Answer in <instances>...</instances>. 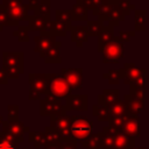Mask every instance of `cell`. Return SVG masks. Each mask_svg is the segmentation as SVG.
I'll return each instance as SVG.
<instances>
[{
    "mask_svg": "<svg viewBox=\"0 0 149 149\" xmlns=\"http://www.w3.org/2000/svg\"><path fill=\"white\" fill-rule=\"evenodd\" d=\"M125 84L129 86H144L146 69H137L133 63H126L125 66Z\"/></svg>",
    "mask_w": 149,
    "mask_h": 149,
    "instance_id": "ba28073f",
    "label": "cell"
},
{
    "mask_svg": "<svg viewBox=\"0 0 149 149\" xmlns=\"http://www.w3.org/2000/svg\"><path fill=\"white\" fill-rule=\"evenodd\" d=\"M29 6L28 3L23 5H15L6 8L8 15V26H17L21 21H28L29 16Z\"/></svg>",
    "mask_w": 149,
    "mask_h": 149,
    "instance_id": "8fae6325",
    "label": "cell"
},
{
    "mask_svg": "<svg viewBox=\"0 0 149 149\" xmlns=\"http://www.w3.org/2000/svg\"><path fill=\"white\" fill-rule=\"evenodd\" d=\"M101 2H102V0H77L76 3L83 6L87 10L88 9H92V12H93V10H95L101 5Z\"/></svg>",
    "mask_w": 149,
    "mask_h": 149,
    "instance_id": "e575fe53",
    "label": "cell"
},
{
    "mask_svg": "<svg viewBox=\"0 0 149 149\" xmlns=\"http://www.w3.org/2000/svg\"><path fill=\"white\" fill-rule=\"evenodd\" d=\"M70 31H71V41L76 43L78 48H80L84 42L88 41L90 36H88L86 26H74V27L72 26Z\"/></svg>",
    "mask_w": 149,
    "mask_h": 149,
    "instance_id": "ac0fdd59",
    "label": "cell"
},
{
    "mask_svg": "<svg viewBox=\"0 0 149 149\" xmlns=\"http://www.w3.org/2000/svg\"><path fill=\"white\" fill-rule=\"evenodd\" d=\"M104 79H106L109 84H119L121 79L125 77V69H118V70H109L104 76Z\"/></svg>",
    "mask_w": 149,
    "mask_h": 149,
    "instance_id": "f1b7e54d",
    "label": "cell"
},
{
    "mask_svg": "<svg viewBox=\"0 0 149 149\" xmlns=\"http://www.w3.org/2000/svg\"><path fill=\"white\" fill-rule=\"evenodd\" d=\"M61 45H62V42L61 41H56L47 51L40 54V57L44 59L45 63L50 64V63H54V64H59L62 62L61 59V56H59V50H61Z\"/></svg>",
    "mask_w": 149,
    "mask_h": 149,
    "instance_id": "2e32d148",
    "label": "cell"
},
{
    "mask_svg": "<svg viewBox=\"0 0 149 149\" xmlns=\"http://www.w3.org/2000/svg\"><path fill=\"white\" fill-rule=\"evenodd\" d=\"M135 35V30L134 31H125V30H120V33H119V40L123 43V42H127V41H129L130 40V37H133Z\"/></svg>",
    "mask_w": 149,
    "mask_h": 149,
    "instance_id": "ab89813d",
    "label": "cell"
},
{
    "mask_svg": "<svg viewBox=\"0 0 149 149\" xmlns=\"http://www.w3.org/2000/svg\"><path fill=\"white\" fill-rule=\"evenodd\" d=\"M7 83H8V78H7V76L5 74L3 70L0 68V84H1V85H7Z\"/></svg>",
    "mask_w": 149,
    "mask_h": 149,
    "instance_id": "b9f144b4",
    "label": "cell"
},
{
    "mask_svg": "<svg viewBox=\"0 0 149 149\" xmlns=\"http://www.w3.org/2000/svg\"><path fill=\"white\" fill-rule=\"evenodd\" d=\"M43 149H61V148H59V143H58V144H48Z\"/></svg>",
    "mask_w": 149,
    "mask_h": 149,
    "instance_id": "ee69618b",
    "label": "cell"
},
{
    "mask_svg": "<svg viewBox=\"0 0 149 149\" xmlns=\"http://www.w3.org/2000/svg\"><path fill=\"white\" fill-rule=\"evenodd\" d=\"M49 77V88L44 97H52L56 99H66L72 94V88L63 79L61 73H48Z\"/></svg>",
    "mask_w": 149,
    "mask_h": 149,
    "instance_id": "277c9868",
    "label": "cell"
},
{
    "mask_svg": "<svg viewBox=\"0 0 149 149\" xmlns=\"http://www.w3.org/2000/svg\"><path fill=\"white\" fill-rule=\"evenodd\" d=\"M44 133H45V137H47V143H48V144H58V143H61V142L63 141V137H62V135L59 134V132H58L57 129L50 127V126L45 127ZM48 144H47V146H48ZM47 146H45V147H47Z\"/></svg>",
    "mask_w": 149,
    "mask_h": 149,
    "instance_id": "4316f807",
    "label": "cell"
},
{
    "mask_svg": "<svg viewBox=\"0 0 149 149\" xmlns=\"http://www.w3.org/2000/svg\"><path fill=\"white\" fill-rule=\"evenodd\" d=\"M129 114L126 102L119 100L113 106L109 107V116H127Z\"/></svg>",
    "mask_w": 149,
    "mask_h": 149,
    "instance_id": "83f0119b",
    "label": "cell"
},
{
    "mask_svg": "<svg viewBox=\"0 0 149 149\" xmlns=\"http://www.w3.org/2000/svg\"><path fill=\"white\" fill-rule=\"evenodd\" d=\"M114 40V29L109 26H104L101 33L98 35V51L102 52L105 47Z\"/></svg>",
    "mask_w": 149,
    "mask_h": 149,
    "instance_id": "44dd1931",
    "label": "cell"
},
{
    "mask_svg": "<svg viewBox=\"0 0 149 149\" xmlns=\"http://www.w3.org/2000/svg\"><path fill=\"white\" fill-rule=\"evenodd\" d=\"M2 5L5 8H8L15 5H23V0H2Z\"/></svg>",
    "mask_w": 149,
    "mask_h": 149,
    "instance_id": "60d3db41",
    "label": "cell"
},
{
    "mask_svg": "<svg viewBox=\"0 0 149 149\" xmlns=\"http://www.w3.org/2000/svg\"><path fill=\"white\" fill-rule=\"evenodd\" d=\"M2 123H3V118L0 115V126H2Z\"/></svg>",
    "mask_w": 149,
    "mask_h": 149,
    "instance_id": "f6af8a7d",
    "label": "cell"
},
{
    "mask_svg": "<svg viewBox=\"0 0 149 149\" xmlns=\"http://www.w3.org/2000/svg\"><path fill=\"white\" fill-rule=\"evenodd\" d=\"M22 149H33V148H22Z\"/></svg>",
    "mask_w": 149,
    "mask_h": 149,
    "instance_id": "7dc6e473",
    "label": "cell"
},
{
    "mask_svg": "<svg viewBox=\"0 0 149 149\" xmlns=\"http://www.w3.org/2000/svg\"><path fill=\"white\" fill-rule=\"evenodd\" d=\"M101 136H102V132H99V133H95V134H92L91 137L84 142H81V147L85 148V149H99V146H100V140H101Z\"/></svg>",
    "mask_w": 149,
    "mask_h": 149,
    "instance_id": "4dcf8cb0",
    "label": "cell"
},
{
    "mask_svg": "<svg viewBox=\"0 0 149 149\" xmlns=\"http://www.w3.org/2000/svg\"><path fill=\"white\" fill-rule=\"evenodd\" d=\"M70 132L73 140L77 142H84L93 134V122L85 115H71L70 116Z\"/></svg>",
    "mask_w": 149,
    "mask_h": 149,
    "instance_id": "7a4b0ae2",
    "label": "cell"
},
{
    "mask_svg": "<svg viewBox=\"0 0 149 149\" xmlns=\"http://www.w3.org/2000/svg\"><path fill=\"white\" fill-rule=\"evenodd\" d=\"M61 149H77V141L73 139H63L59 143Z\"/></svg>",
    "mask_w": 149,
    "mask_h": 149,
    "instance_id": "f35d334b",
    "label": "cell"
},
{
    "mask_svg": "<svg viewBox=\"0 0 149 149\" xmlns=\"http://www.w3.org/2000/svg\"><path fill=\"white\" fill-rule=\"evenodd\" d=\"M120 133L129 136V137H139L141 134V129H140V122H139V118L137 115L134 114H129L123 123V126L121 127V129L119 130Z\"/></svg>",
    "mask_w": 149,
    "mask_h": 149,
    "instance_id": "5bb4252c",
    "label": "cell"
},
{
    "mask_svg": "<svg viewBox=\"0 0 149 149\" xmlns=\"http://www.w3.org/2000/svg\"><path fill=\"white\" fill-rule=\"evenodd\" d=\"M133 149H146V148H143V147H139V148H133Z\"/></svg>",
    "mask_w": 149,
    "mask_h": 149,
    "instance_id": "bcb514c9",
    "label": "cell"
},
{
    "mask_svg": "<svg viewBox=\"0 0 149 149\" xmlns=\"http://www.w3.org/2000/svg\"><path fill=\"white\" fill-rule=\"evenodd\" d=\"M51 20V19H50ZM49 21V19L43 17V16H37L34 14H29L28 16V31H43L47 22Z\"/></svg>",
    "mask_w": 149,
    "mask_h": 149,
    "instance_id": "7402d4cb",
    "label": "cell"
},
{
    "mask_svg": "<svg viewBox=\"0 0 149 149\" xmlns=\"http://www.w3.org/2000/svg\"><path fill=\"white\" fill-rule=\"evenodd\" d=\"M1 132L12 136L19 144V143H23V141H24L23 134L29 133L30 129L28 126H24V123L21 122L20 120L19 121H3Z\"/></svg>",
    "mask_w": 149,
    "mask_h": 149,
    "instance_id": "9c48e42d",
    "label": "cell"
},
{
    "mask_svg": "<svg viewBox=\"0 0 149 149\" xmlns=\"http://www.w3.org/2000/svg\"><path fill=\"white\" fill-rule=\"evenodd\" d=\"M34 42H35L34 51L35 52H38V54H42V52L47 51L56 42V36L40 33L38 36H35L34 37Z\"/></svg>",
    "mask_w": 149,
    "mask_h": 149,
    "instance_id": "9a60e30c",
    "label": "cell"
},
{
    "mask_svg": "<svg viewBox=\"0 0 149 149\" xmlns=\"http://www.w3.org/2000/svg\"><path fill=\"white\" fill-rule=\"evenodd\" d=\"M7 112H8L7 121H19V106L17 105H8Z\"/></svg>",
    "mask_w": 149,
    "mask_h": 149,
    "instance_id": "d590c367",
    "label": "cell"
},
{
    "mask_svg": "<svg viewBox=\"0 0 149 149\" xmlns=\"http://www.w3.org/2000/svg\"><path fill=\"white\" fill-rule=\"evenodd\" d=\"M120 95V91L118 88H113V90H104L101 94L98 95V105L105 106V107H111L113 106L115 102H118Z\"/></svg>",
    "mask_w": 149,
    "mask_h": 149,
    "instance_id": "e0dca14e",
    "label": "cell"
},
{
    "mask_svg": "<svg viewBox=\"0 0 149 149\" xmlns=\"http://www.w3.org/2000/svg\"><path fill=\"white\" fill-rule=\"evenodd\" d=\"M33 149H35V148H33Z\"/></svg>",
    "mask_w": 149,
    "mask_h": 149,
    "instance_id": "c3c4849f",
    "label": "cell"
},
{
    "mask_svg": "<svg viewBox=\"0 0 149 149\" xmlns=\"http://www.w3.org/2000/svg\"><path fill=\"white\" fill-rule=\"evenodd\" d=\"M13 36L17 38L19 42H28L29 41V35H28V27L27 26H21L17 28V30L13 31Z\"/></svg>",
    "mask_w": 149,
    "mask_h": 149,
    "instance_id": "836d02e7",
    "label": "cell"
},
{
    "mask_svg": "<svg viewBox=\"0 0 149 149\" xmlns=\"http://www.w3.org/2000/svg\"><path fill=\"white\" fill-rule=\"evenodd\" d=\"M29 100H41V95H45L49 88L48 73H29Z\"/></svg>",
    "mask_w": 149,
    "mask_h": 149,
    "instance_id": "3957f363",
    "label": "cell"
},
{
    "mask_svg": "<svg viewBox=\"0 0 149 149\" xmlns=\"http://www.w3.org/2000/svg\"><path fill=\"white\" fill-rule=\"evenodd\" d=\"M123 101H125L126 105H127V108H128L129 114L137 115V114H139L140 112H142L143 108H144V100H142V99H140V98H136V97L132 95L130 93L125 95Z\"/></svg>",
    "mask_w": 149,
    "mask_h": 149,
    "instance_id": "d6986e66",
    "label": "cell"
},
{
    "mask_svg": "<svg viewBox=\"0 0 149 149\" xmlns=\"http://www.w3.org/2000/svg\"><path fill=\"white\" fill-rule=\"evenodd\" d=\"M65 105L62 100L52 98V97H44L40 100V115L41 116H61L65 115Z\"/></svg>",
    "mask_w": 149,
    "mask_h": 149,
    "instance_id": "5b68a950",
    "label": "cell"
},
{
    "mask_svg": "<svg viewBox=\"0 0 149 149\" xmlns=\"http://www.w3.org/2000/svg\"><path fill=\"white\" fill-rule=\"evenodd\" d=\"M50 127L57 129L63 139H72L70 132V116H68L66 114L61 116H51Z\"/></svg>",
    "mask_w": 149,
    "mask_h": 149,
    "instance_id": "4fadbf2b",
    "label": "cell"
},
{
    "mask_svg": "<svg viewBox=\"0 0 149 149\" xmlns=\"http://www.w3.org/2000/svg\"><path fill=\"white\" fill-rule=\"evenodd\" d=\"M88 97L86 94H70L65 99V111H87Z\"/></svg>",
    "mask_w": 149,
    "mask_h": 149,
    "instance_id": "7c38bea8",
    "label": "cell"
},
{
    "mask_svg": "<svg viewBox=\"0 0 149 149\" xmlns=\"http://www.w3.org/2000/svg\"><path fill=\"white\" fill-rule=\"evenodd\" d=\"M23 56L22 51H3L2 52V66L5 74L8 79H16L23 73Z\"/></svg>",
    "mask_w": 149,
    "mask_h": 149,
    "instance_id": "6da1fadb",
    "label": "cell"
},
{
    "mask_svg": "<svg viewBox=\"0 0 149 149\" xmlns=\"http://www.w3.org/2000/svg\"><path fill=\"white\" fill-rule=\"evenodd\" d=\"M38 2H40V0H29V1H28L29 9H30V10H33V9L38 5Z\"/></svg>",
    "mask_w": 149,
    "mask_h": 149,
    "instance_id": "7bdbcfd3",
    "label": "cell"
},
{
    "mask_svg": "<svg viewBox=\"0 0 149 149\" xmlns=\"http://www.w3.org/2000/svg\"><path fill=\"white\" fill-rule=\"evenodd\" d=\"M70 13V17L73 21H87L88 20V12L86 8H84L83 6L76 3L72 6L71 9H69Z\"/></svg>",
    "mask_w": 149,
    "mask_h": 149,
    "instance_id": "d4e9b609",
    "label": "cell"
},
{
    "mask_svg": "<svg viewBox=\"0 0 149 149\" xmlns=\"http://www.w3.org/2000/svg\"><path fill=\"white\" fill-rule=\"evenodd\" d=\"M101 132H102V136L100 140L99 149H113V143H114V137H115L116 130L106 126V127H104V129Z\"/></svg>",
    "mask_w": 149,
    "mask_h": 149,
    "instance_id": "603a6c76",
    "label": "cell"
},
{
    "mask_svg": "<svg viewBox=\"0 0 149 149\" xmlns=\"http://www.w3.org/2000/svg\"><path fill=\"white\" fill-rule=\"evenodd\" d=\"M135 148V139L129 137L120 132L115 133L113 149H133Z\"/></svg>",
    "mask_w": 149,
    "mask_h": 149,
    "instance_id": "ffe728a7",
    "label": "cell"
},
{
    "mask_svg": "<svg viewBox=\"0 0 149 149\" xmlns=\"http://www.w3.org/2000/svg\"><path fill=\"white\" fill-rule=\"evenodd\" d=\"M61 76L73 90L81 88L83 86V69L81 68H62Z\"/></svg>",
    "mask_w": 149,
    "mask_h": 149,
    "instance_id": "30bf717a",
    "label": "cell"
},
{
    "mask_svg": "<svg viewBox=\"0 0 149 149\" xmlns=\"http://www.w3.org/2000/svg\"><path fill=\"white\" fill-rule=\"evenodd\" d=\"M8 26V15L6 12V8L2 3H0V31L3 30V27Z\"/></svg>",
    "mask_w": 149,
    "mask_h": 149,
    "instance_id": "8d00e7d4",
    "label": "cell"
},
{
    "mask_svg": "<svg viewBox=\"0 0 149 149\" xmlns=\"http://www.w3.org/2000/svg\"><path fill=\"white\" fill-rule=\"evenodd\" d=\"M50 0H40L38 5L33 9L34 15L37 16H43L50 20Z\"/></svg>",
    "mask_w": 149,
    "mask_h": 149,
    "instance_id": "484cf974",
    "label": "cell"
},
{
    "mask_svg": "<svg viewBox=\"0 0 149 149\" xmlns=\"http://www.w3.org/2000/svg\"><path fill=\"white\" fill-rule=\"evenodd\" d=\"M123 57V43L119 40L118 36H114V40L108 43L102 51L104 63H118Z\"/></svg>",
    "mask_w": 149,
    "mask_h": 149,
    "instance_id": "52a82bcc",
    "label": "cell"
},
{
    "mask_svg": "<svg viewBox=\"0 0 149 149\" xmlns=\"http://www.w3.org/2000/svg\"><path fill=\"white\" fill-rule=\"evenodd\" d=\"M86 28H87L88 36H98L104 28V23L101 21H99L98 19L97 20H87Z\"/></svg>",
    "mask_w": 149,
    "mask_h": 149,
    "instance_id": "1f68e13d",
    "label": "cell"
},
{
    "mask_svg": "<svg viewBox=\"0 0 149 149\" xmlns=\"http://www.w3.org/2000/svg\"><path fill=\"white\" fill-rule=\"evenodd\" d=\"M135 30H146V10H135Z\"/></svg>",
    "mask_w": 149,
    "mask_h": 149,
    "instance_id": "d6a6232c",
    "label": "cell"
},
{
    "mask_svg": "<svg viewBox=\"0 0 149 149\" xmlns=\"http://www.w3.org/2000/svg\"><path fill=\"white\" fill-rule=\"evenodd\" d=\"M28 135V140L31 144H34L35 149H43L48 144L44 132H29Z\"/></svg>",
    "mask_w": 149,
    "mask_h": 149,
    "instance_id": "cb8c5ba5",
    "label": "cell"
},
{
    "mask_svg": "<svg viewBox=\"0 0 149 149\" xmlns=\"http://www.w3.org/2000/svg\"><path fill=\"white\" fill-rule=\"evenodd\" d=\"M71 17L69 10H55V20H52V34L55 36H64L69 30H71Z\"/></svg>",
    "mask_w": 149,
    "mask_h": 149,
    "instance_id": "8992f818",
    "label": "cell"
},
{
    "mask_svg": "<svg viewBox=\"0 0 149 149\" xmlns=\"http://www.w3.org/2000/svg\"><path fill=\"white\" fill-rule=\"evenodd\" d=\"M92 114L98 118V121L105 122L109 120V108L101 106V105H93L92 107Z\"/></svg>",
    "mask_w": 149,
    "mask_h": 149,
    "instance_id": "f546056e",
    "label": "cell"
},
{
    "mask_svg": "<svg viewBox=\"0 0 149 149\" xmlns=\"http://www.w3.org/2000/svg\"><path fill=\"white\" fill-rule=\"evenodd\" d=\"M0 149H17V144H14L8 141L3 136L2 132H0Z\"/></svg>",
    "mask_w": 149,
    "mask_h": 149,
    "instance_id": "74e56055",
    "label": "cell"
}]
</instances>
